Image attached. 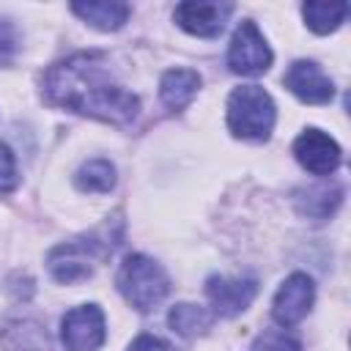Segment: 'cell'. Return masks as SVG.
Returning a JSON list of instances; mask_svg holds the SVG:
<instances>
[{
    "mask_svg": "<svg viewBox=\"0 0 351 351\" xmlns=\"http://www.w3.org/2000/svg\"><path fill=\"white\" fill-rule=\"evenodd\" d=\"M44 99L55 107L123 126L140 112V99L126 90L101 52H77L47 69L41 80Z\"/></svg>",
    "mask_w": 351,
    "mask_h": 351,
    "instance_id": "6da1fadb",
    "label": "cell"
},
{
    "mask_svg": "<svg viewBox=\"0 0 351 351\" xmlns=\"http://www.w3.org/2000/svg\"><path fill=\"white\" fill-rule=\"evenodd\" d=\"M277 121L271 96L261 85H241L228 96V129L241 140H269Z\"/></svg>",
    "mask_w": 351,
    "mask_h": 351,
    "instance_id": "7a4b0ae2",
    "label": "cell"
},
{
    "mask_svg": "<svg viewBox=\"0 0 351 351\" xmlns=\"http://www.w3.org/2000/svg\"><path fill=\"white\" fill-rule=\"evenodd\" d=\"M118 291L134 310L145 313L167 296L170 280L154 258L134 252V255H126L118 269Z\"/></svg>",
    "mask_w": 351,
    "mask_h": 351,
    "instance_id": "3957f363",
    "label": "cell"
},
{
    "mask_svg": "<svg viewBox=\"0 0 351 351\" xmlns=\"http://www.w3.org/2000/svg\"><path fill=\"white\" fill-rule=\"evenodd\" d=\"M107 255V247H101V241L96 239H74V241H66V244H58L49 258H47V266H49V274L58 280V282H80V280H88L96 269V263Z\"/></svg>",
    "mask_w": 351,
    "mask_h": 351,
    "instance_id": "277c9868",
    "label": "cell"
},
{
    "mask_svg": "<svg viewBox=\"0 0 351 351\" xmlns=\"http://www.w3.org/2000/svg\"><path fill=\"white\" fill-rule=\"evenodd\" d=\"M228 66L233 74L258 77L271 66V49L255 22H241L228 44Z\"/></svg>",
    "mask_w": 351,
    "mask_h": 351,
    "instance_id": "5b68a950",
    "label": "cell"
},
{
    "mask_svg": "<svg viewBox=\"0 0 351 351\" xmlns=\"http://www.w3.org/2000/svg\"><path fill=\"white\" fill-rule=\"evenodd\" d=\"M107 337L104 313L96 304H80L60 321V340L66 351H96Z\"/></svg>",
    "mask_w": 351,
    "mask_h": 351,
    "instance_id": "8992f818",
    "label": "cell"
},
{
    "mask_svg": "<svg viewBox=\"0 0 351 351\" xmlns=\"http://www.w3.org/2000/svg\"><path fill=\"white\" fill-rule=\"evenodd\" d=\"M233 14V3H214V0H186L178 3L173 11V19L178 22L181 30L200 36V38H214L225 30V22Z\"/></svg>",
    "mask_w": 351,
    "mask_h": 351,
    "instance_id": "52a82bcc",
    "label": "cell"
},
{
    "mask_svg": "<svg viewBox=\"0 0 351 351\" xmlns=\"http://www.w3.org/2000/svg\"><path fill=\"white\" fill-rule=\"evenodd\" d=\"M296 162L313 176H332L340 167V145L321 129H304L293 143Z\"/></svg>",
    "mask_w": 351,
    "mask_h": 351,
    "instance_id": "ba28073f",
    "label": "cell"
},
{
    "mask_svg": "<svg viewBox=\"0 0 351 351\" xmlns=\"http://www.w3.org/2000/svg\"><path fill=\"white\" fill-rule=\"evenodd\" d=\"M313 299H315V285L307 274L296 271L291 274L274 293V302H271V315L280 326H293L299 324L310 307H313Z\"/></svg>",
    "mask_w": 351,
    "mask_h": 351,
    "instance_id": "9c48e42d",
    "label": "cell"
},
{
    "mask_svg": "<svg viewBox=\"0 0 351 351\" xmlns=\"http://www.w3.org/2000/svg\"><path fill=\"white\" fill-rule=\"evenodd\" d=\"M258 293V282L252 277H222L214 274L206 280V296L217 315H239L244 313Z\"/></svg>",
    "mask_w": 351,
    "mask_h": 351,
    "instance_id": "30bf717a",
    "label": "cell"
},
{
    "mask_svg": "<svg viewBox=\"0 0 351 351\" xmlns=\"http://www.w3.org/2000/svg\"><path fill=\"white\" fill-rule=\"evenodd\" d=\"M282 85L304 104H326L335 96L332 80L313 60H293L282 74Z\"/></svg>",
    "mask_w": 351,
    "mask_h": 351,
    "instance_id": "8fae6325",
    "label": "cell"
},
{
    "mask_svg": "<svg viewBox=\"0 0 351 351\" xmlns=\"http://www.w3.org/2000/svg\"><path fill=\"white\" fill-rule=\"evenodd\" d=\"M71 11L88 22L96 30H118L129 19V5L118 0H88V3H71Z\"/></svg>",
    "mask_w": 351,
    "mask_h": 351,
    "instance_id": "7c38bea8",
    "label": "cell"
},
{
    "mask_svg": "<svg viewBox=\"0 0 351 351\" xmlns=\"http://www.w3.org/2000/svg\"><path fill=\"white\" fill-rule=\"evenodd\" d=\"M200 90V74L192 69H170L162 74L159 96L170 110H184Z\"/></svg>",
    "mask_w": 351,
    "mask_h": 351,
    "instance_id": "4fadbf2b",
    "label": "cell"
},
{
    "mask_svg": "<svg viewBox=\"0 0 351 351\" xmlns=\"http://www.w3.org/2000/svg\"><path fill=\"white\" fill-rule=\"evenodd\" d=\"M343 200V189L340 186H332V184H321V186H307V189H299L293 195V203H296V211L302 217H313V219H326Z\"/></svg>",
    "mask_w": 351,
    "mask_h": 351,
    "instance_id": "5bb4252c",
    "label": "cell"
},
{
    "mask_svg": "<svg viewBox=\"0 0 351 351\" xmlns=\"http://www.w3.org/2000/svg\"><path fill=\"white\" fill-rule=\"evenodd\" d=\"M348 5L346 3H304L302 16L310 30L315 33H332L346 22Z\"/></svg>",
    "mask_w": 351,
    "mask_h": 351,
    "instance_id": "9a60e30c",
    "label": "cell"
},
{
    "mask_svg": "<svg viewBox=\"0 0 351 351\" xmlns=\"http://www.w3.org/2000/svg\"><path fill=\"white\" fill-rule=\"evenodd\" d=\"M167 321H170L173 332H178V335H184V337H195V335H203V332L211 326L214 318H211V313H208L206 307L184 302V304H176V307L170 310Z\"/></svg>",
    "mask_w": 351,
    "mask_h": 351,
    "instance_id": "2e32d148",
    "label": "cell"
},
{
    "mask_svg": "<svg viewBox=\"0 0 351 351\" xmlns=\"http://www.w3.org/2000/svg\"><path fill=\"white\" fill-rule=\"evenodd\" d=\"M74 181L82 192H110L115 186V165L110 159H88L77 170Z\"/></svg>",
    "mask_w": 351,
    "mask_h": 351,
    "instance_id": "e0dca14e",
    "label": "cell"
},
{
    "mask_svg": "<svg viewBox=\"0 0 351 351\" xmlns=\"http://www.w3.org/2000/svg\"><path fill=\"white\" fill-rule=\"evenodd\" d=\"M5 346H8V351H49L47 332L36 321L11 324L5 332Z\"/></svg>",
    "mask_w": 351,
    "mask_h": 351,
    "instance_id": "ac0fdd59",
    "label": "cell"
},
{
    "mask_svg": "<svg viewBox=\"0 0 351 351\" xmlns=\"http://www.w3.org/2000/svg\"><path fill=\"white\" fill-rule=\"evenodd\" d=\"M255 348L261 351H302V343L288 335L285 329H269L255 340Z\"/></svg>",
    "mask_w": 351,
    "mask_h": 351,
    "instance_id": "d6986e66",
    "label": "cell"
},
{
    "mask_svg": "<svg viewBox=\"0 0 351 351\" xmlns=\"http://www.w3.org/2000/svg\"><path fill=\"white\" fill-rule=\"evenodd\" d=\"M19 184V176H16V159L11 154V148L5 143H0V195H8L14 192Z\"/></svg>",
    "mask_w": 351,
    "mask_h": 351,
    "instance_id": "ffe728a7",
    "label": "cell"
},
{
    "mask_svg": "<svg viewBox=\"0 0 351 351\" xmlns=\"http://www.w3.org/2000/svg\"><path fill=\"white\" fill-rule=\"evenodd\" d=\"M129 351H173L170 343H165L162 337H154V335H140L132 340Z\"/></svg>",
    "mask_w": 351,
    "mask_h": 351,
    "instance_id": "44dd1931",
    "label": "cell"
}]
</instances>
